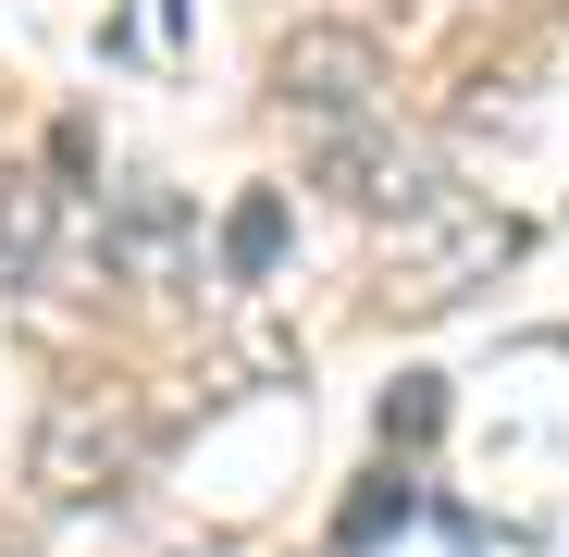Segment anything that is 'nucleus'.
Masks as SVG:
<instances>
[{"instance_id": "obj_1", "label": "nucleus", "mask_w": 569, "mask_h": 557, "mask_svg": "<svg viewBox=\"0 0 569 557\" xmlns=\"http://www.w3.org/2000/svg\"><path fill=\"white\" fill-rule=\"evenodd\" d=\"M310 173L335 186L359 223H397L409 248H433V236L458 223L446 161H433V149H409V137H385V125H359V137H310Z\"/></svg>"}, {"instance_id": "obj_2", "label": "nucleus", "mask_w": 569, "mask_h": 557, "mask_svg": "<svg viewBox=\"0 0 569 557\" xmlns=\"http://www.w3.org/2000/svg\"><path fill=\"white\" fill-rule=\"evenodd\" d=\"M385 38L371 26H284L272 38V100L298 112L310 137H359V125H385Z\"/></svg>"}, {"instance_id": "obj_3", "label": "nucleus", "mask_w": 569, "mask_h": 557, "mask_svg": "<svg viewBox=\"0 0 569 557\" xmlns=\"http://www.w3.org/2000/svg\"><path fill=\"white\" fill-rule=\"evenodd\" d=\"M100 260L137 272V286H173V272L199 260V223H186L173 186H112V211H100Z\"/></svg>"}, {"instance_id": "obj_4", "label": "nucleus", "mask_w": 569, "mask_h": 557, "mask_svg": "<svg viewBox=\"0 0 569 557\" xmlns=\"http://www.w3.org/2000/svg\"><path fill=\"white\" fill-rule=\"evenodd\" d=\"M124 458H137V409H100V397H74V409L38 434V484L87 496V484H112Z\"/></svg>"}, {"instance_id": "obj_5", "label": "nucleus", "mask_w": 569, "mask_h": 557, "mask_svg": "<svg viewBox=\"0 0 569 557\" xmlns=\"http://www.w3.org/2000/svg\"><path fill=\"white\" fill-rule=\"evenodd\" d=\"M50 186H26V173H0V286H38L50 272Z\"/></svg>"}, {"instance_id": "obj_6", "label": "nucleus", "mask_w": 569, "mask_h": 557, "mask_svg": "<svg viewBox=\"0 0 569 557\" xmlns=\"http://www.w3.org/2000/svg\"><path fill=\"white\" fill-rule=\"evenodd\" d=\"M272 248H284V211H272V199H248V211L223 223V260H236V272H272Z\"/></svg>"}, {"instance_id": "obj_7", "label": "nucleus", "mask_w": 569, "mask_h": 557, "mask_svg": "<svg viewBox=\"0 0 569 557\" xmlns=\"http://www.w3.org/2000/svg\"><path fill=\"white\" fill-rule=\"evenodd\" d=\"M433 421H446V397H433V385H409V397H385V434H397V446H421Z\"/></svg>"}, {"instance_id": "obj_8", "label": "nucleus", "mask_w": 569, "mask_h": 557, "mask_svg": "<svg viewBox=\"0 0 569 557\" xmlns=\"http://www.w3.org/2000/svg\"><path fill=\"white\" fill-rule=\"evenodd\" d=\"M397 508H409V496H397V484H385V496H359V508H347V533H335V545H371V533H385V520H397Z\"/></svg>"}]
</instances>
